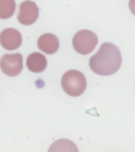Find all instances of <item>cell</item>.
Listing matches in <instances>:
<instances>
[{
	"mask_svg": "<svg viewBox=\"0 0 135 152\" xmlns=\"http://www.w3.org/2000/svg\"><path fill=\"white\" fill-rule=\"evenodd\" d=\"M122 65V55L119 48L112 43H104L90 59L92 72L101 76L112 75Z\"/></svg>",
	"mask_w": 135,
	"mask_h": 152,
	"instance_id": "1",
	"label": "cell"
},
{
	"mask_svg": "<svg viewBox=\"0 0 135 152\" xmlns=\"http://www.w3.org/2000/svg\"><path fill=\"white\" fill-rule=\"evenodd\" d=\"M61 85L63 91L67 95L78 97L84 93L87 82L85 77L81 72L76 69H70L63 74Z\"/></svg>",
	"mask_w": 135,
	"mask_h": 152,
	"instance_id": "2",
	"label": "cell"
},
{
	"mask_svg": "<svg viewBox=\"0 0 135 152\" xmlns=\"http://www.w3.org/2000/svg\"><path fill=\"white\" fill-rule=\"evenodd\" d=\"M74 50L81 55H89L98 43V37L90 30L83 29L78 31L72 40Z\"/></svg>",
	"mask_w": 135,
	"mask_h": 152,
	"instance_id": "3",
	"label": "cell"
},
{
	"mask_svg": "<svg viewBox=\"0 0 135 152\" xmlns=\"http://www.w3.org/2000/svg\"><path fill=\"white\" fill-rule=\"evenodd\" d=\"M0 68L2 73L9 77L19 75L23 69V57L19 53L6 54L1 58Z\"/></svg>",
	"mask_w": 135,
	"mask_h": 152,
	"instance_id": "4",
	"label": "cell"
},
{
	"mask_svg": "<svg viewBox=\"0 0 135 152\" xmlns=\"http://www.w3.org/2000/svg\"><path fill=\"white\" fill-rule=\"evenodd\" d=\"M38 17L39 9L34 2L26 0L20 4L18 19L21 25H32L37 21Z\"/></svg>",
	"mask_w": 135,
	"mask_h": 152,
	"instance_id": "5",
	"label": "cell"
},
{
	"mask_svg": "<svg viewBox=\"0 0 135 152\" xmlns=\"http://www.w3.org/2000/svg\"><path fill=\"white\" fill-rule=\"evenodd\" d=\"M21 43L22 37L18 30L8 28L0 33V44L6 50H16L19 48Z\"/></svg>",
	"mask_w": 135,
	"mask_h": 152,
	"instance_id": "6",
	"label": "cell"
},
{
	"mask_svg": "<svg viewBox=\"0 0 135 152\" xmlns=\"http://www.w3.org/2000/svg\"><path fill=\"white\" fill-rule=\"evenodd\" d=\"M37 45L40 50L48 55H53L57 52L59 48L58 37L51 33H45L39 37Z\"/></svg>",
	"mask_w": 135,
	"mask_h": 152,
	"instance_id": "7",
	"label": "cell"
},
{
	"mask_svg": "<svg viewBox=\"0 0 135 152\" xmlns=\"http://www.w3.org/2000/svg\"><path fill=\"white\" fill-rule=\"evenodd\" d=\"M48 65V61L43 54L39 52L32 53L26 60L27 68L32 73H41Z\"/></svg>",
	"mask_w": 135,
	"mask_h": 152,
	"instance_id": "8",
	"label": "cell"
},
{
	"mask_svg": "<svg viewBox=\"0 0 135 152\" xmlns=\"http://www.w3.org/2000/svg\"><path fill=\"white\" fill-rule=\"evenodd\" d=\"M16 9L14 0H0V18L8 19L14 15Z\"/></svg>",
	"mask_w": 135,
	"mask_h": 152,
	"instance_id": "9",
	"label": "cell"
},
{
	"mask_svg": "<svg viewBox=\"0 0 135 152\" xmlns=\"http://www.w3.org/2000/svg\"><path fill=\"white\" fill-rule=\"evenodd\" d=\"M129 7L132 14L135 16V0H130L129 2Z\"/></svg>",
	"mask_w": 135,
	"mask_h": 152,
	"instance_id": "10",
	"label": "cell"
}]
</instances>
